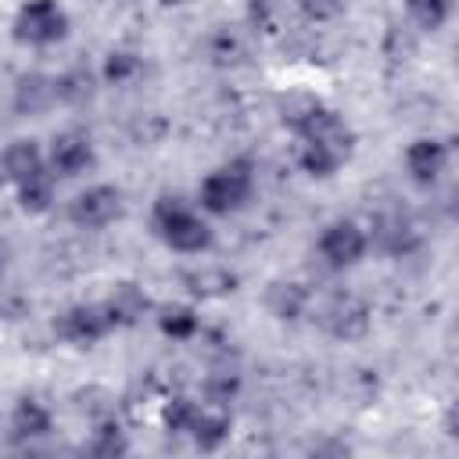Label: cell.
I'll use <instances>...</instances> for the list:
<instances>
[{
	"instance_id": "f1b7e54d",
	"label": "cell",
	"mask_w": 459,
	"mask_h": 459,
	"mask_svg": "<svg viewBox=\"0 0 459 459\" xmlns=\"http://www.w3.org/2000/svg\"><path fill=\"white\" fill-rule=\"evenodd\" d=\"M251 29L255 32L276 29V0H251Z\"/></svg>"
},
{
	"instance_id": "44dd1931",
	"label": "cell",
	"mask_w": 459,
	"mask_h": 459,
	"mask_svg": "<svg viewBox=\"0 0 459 459\" xmlns=\"http://www.w3.org/2000/svg\"><path fill=\"white\" fill-rule=\"evenodd\" d=\"M265 308H269L273 319L294 323V319H301L308 312V290L301 283H294V280H276L265 290Z\"/></svg>"
},
{
	"instance_id": "d4e9b609",
	"label": "cell",
	"mask_w": 459,
	"mask_h": 459,
	"mask_svg": "<svg viewBox=\"0 0 459 459\" xmlns=\"http://www.w3.org/2000/svg\"><path fill=\"white\" fill-rule=\"evenodd\" d=\"M405 18L416 32H441L452 18V0H405Z\"/></svg>"
},
{
	"instance_id": "7a4b0ae2",
	"label": "cell",
	"mask_w": 459,
	"mask_h": 459,
	"mask_svg": "<svg viewBox=\"0 0 459 459\" xmlns=\"http://www.w3.org/2000/svg\"><path fill=\"white\" fill-rule=\"evenodd\" d=\"M255 165L251 158H230L222 165H215L201 183H197V208L208 219H230L237 212H244L255 201Z\"/></svg>"
},
{
	"instance_id": "5b68a950",
	"label": "cell",
	"mask_w": 459,
	"mask_h": 459,
	"mask_svg": "<svg viewBox=\"0 0 459 459\" xmlns=\"http://www.w3.org/2000/svg\"><path fill=\"white\" fill-rule=\"evenodd\" d=\"M54 333L72 348H93L115 333V323H111L104 301H75V305L57 312Z\"/></svg>"
},
{
	"instance_id": "603a6c76",
	"label": "cell",
	"mask_w": 459,
	"mask_h": 459,
	"mask_svg": "<svg viewBox=\"0 0 459 459\" xmlns=\"http://www.w3.org/2000/svg\"><path fill=\"white\" fill-rule=\"evenodd\" d=\"M294 161H298V169H301L308 179H330V176H337V172L348 165V154H341V151H333V147H323V143L298 140Z\"/></svg>"
},
{
	"instance_id": "6da1fadb",
	"label": "cell",
	"mask_w": 459,
	"mask_h": 459,
	"mask_svg": "<svg viewBox=\"0 0 459 459\" xmlns=\"http://www.w3.org/2000/svg\"><path fill=\"white\" fill-rule=\"evenodd\" d=\"M151 233L176 255H204L215 244V230L204 212L179 194H158L151 204Z\"/></svg>"
},
{
	"instance_id": "ffe728a7",
	"label": "cell",
	"mask_w": 459,
	"mask_h": 459,
	"mask_svg": "<svg viewBox=\"0 0 459 459\" xmlns=\"http://www.w3.org/2000/svg\"><path fill=\"white\" fill-rule=\"evenodd\" d=\"M14 197H18V208L25 215H47L57 201V176L50 169L36 172V176L14 183Z\"/></svg>"
},
{
	"instance_id": "8992f818",
	"label": "cell",
	"mask_w": 459,
	"mask_h": 459,
	"mask_svg": "<svg viewBox=\"0 0 459 459\" xmlns=\"http://www.w3.org/2000/svg\"><path fill=\"white\" fill-rule=\"evenodd\" d=\"M448 158H452V147L448 140L441 136H416L405 143L402 151V169H405V179L416 186V190H434L445 172H448Z\"/></svg>"
},
{
	"instance_id": "8fae6325",
	"label": "cell",
	"mask_w": 459,
	"mask_h": 459,
	"mask_svg": "<svg viewBox=\"0 0 459 459\" xmlns=\"http://www.w3.org/2000/svg\"><path fill=\"white\" fill-rule=\"evenodd\" d=\"M323 326L330 337L337 341H355L369 330V305L355 294H337L326 308H323Z\"/></svg>"
},
{
	"instance_id": "e0dca14e",
	"label": "cell",
	"mask_w": 459,
	"mask_h": 459,
	"mask_svg": "<svg viewBox=\"0 0 459 459\" xmlns=\"http://www.w3.org/2000/svg\"><path fill=\"white\" fill-rule=\"evenodd\" d=\"M208 61L219 65V68H237L247 61V50H251V36L240 29V25H215L208 43Z\"/></svg>"
},
{
	"instance_id": "4316f807",
	"label": "cell",
	"mask_w": 459,
	"mask_h": 459,
	"mask_svg": "<svg viewBox=\"0 0 459 459\" xmlns=\"http://www.w3.org/2000/svg\"><path fill=\"white\" fill-rule=\"evenodd\" d=\"M194 412H197V398L169 394V398L161 402V412H158L161 430H169V434H176V437H186V430H190V423H194Z\"/></svg>"
},
{
	"instance_id": "52a82bcc",
	"label": "cell",
	"mask_w": 459,
	"mask_h": 459,
	"mask_svg": "<svg viewBox=\"0 0 459 459\" xmlns=\"http://www.w3.org/2000/svg\"><path fill=\"white\" fill-rule=\"evenodd\" d=\"M122 190L111 186V183H90L86 190H79L72 201H68V222L79 226V230H104L111 222L122 219Z\"/></svg>"
},
{
	"instance_id": "83f0119b",
	"label": "cell",
	"mask_w": 459,
	"mask_h": 459,
	"mask_svg": "<svg viewBox=\"0 0 459 459\" xmlns=\"http://www.w3.org/2000/svg\"><path fill=\"white\" fill-rule=\"evenodd\" d=\"M294 7L308 18V22H316V25H326V22H337V18H344V11H348V0H294Z\"/></svg>"
},
{
	"instance_id": "7c38bea8",
	"label": "cell",
	"mask_w": 459,
	"mask_h": 459,
	"mask_svg": "<svg viewBox=\"0 0 459 459\" xmlns=\"http://www.w3.org/2000/svg\"><path fill=\"white\" fill-rule=\"evenodd\" d=\"M233 434V412L230 405H212V402H197L194 423L186 430V437L194 441V448L201 452H219Z\"/></svg>"
},
{
	"instance_id": "1f68e13d",
	"label": "cell",
	"mask_w": 459,
	"mask_h": 459,
	"mask_svg": "<svg viewBox=\"0 0 459 459\" xmlns=\"http://www.w3.org/2000/svg\"><path fill=\"white\" fill-rule=\"evenodd\" d=\"M4 186H7V176H4V169H0V194H4Z\"/></svg>"
},
{
	"instance_id": "cb8c5ba5",
	"label": "cell",
	"mask_w": 459,
	"mask_h": 459,
	"mask_svg": "<svg viewBox=\"0 0 459 459\" xmlns=\"http://www.w3.org/2000/svg\"><path fill=\"white\" fill-rule=\"evenodd\" d=\"M237 273L222 269V265H201V269H190L183 273V287L190 298H226L237 290Z\"/></svg>"
},
{
	"instance_id": "7402d4cb",
	"label": "cell",
	"mask_w": 459,
	"mask_h": 459,
	"mask_svg": "<svg viewBox=\"0 0 459 459\" xmlns=\"http://www.w3.org/2000/svg\"><path fill=\"white\" fill-rule=\"evenodd\" d=\"M86 452L97 455V459H118V455L129 452V434H126V427L115 420V412H104V416L93 420Z\"/></svg>"
},
{
	"instance_id": "30bf717a",
	"label": "cell",
	"mask_w": 459,
	"mask_h": 459,
	"mask_svg": "<svg viewBox=\"0 0 459 459\" xmlns=\"http://www.w3.org/2000/svg\"><path fill=\"white\" fill-rule=\"evenodd\" d=\"M7 434L18 445H36V441L50 437L54 434V409L32 394L18 398L11 409V420H7Z\"/></svg>"
},
{
	"instance_id": "3957f363",
	"label": "cell",
	"mask_w": 459,
	"mask_h": 459,
	"mask_svg": "<svg viewBox=\"0 0 459 459\" xmlns=\"http://www.w3.org/2000/svg\"><path fill=\"white\" fill-rule=\"evenodd\" d=\"M72 32V14L65 11L61 0H22L11 18V39L18 47L47 50L65 43Z\"/></svg>"
},
{
	"instance_id": "9a60e30c",
	"label": "cell",
	"mask_w": 459,
	"mask_h": 459,
	"mask_svg": "<svg viewBox=\"0 0 459 459\" xmlns=\"http://www.w3.org/2000/svg\"><path fill=\"white\" fill-rule=\"evenodd\" d=\"M100 86H111V90H129L136 86L143 75H147V61L140 50H129V47H115L104 54L100 61Z\"/></svg>"
},
{
	"instance_id": "2e32d148",
	"label": "cell",
	"mask_w": 459,
	"mask_h": 459,
	"mask_svg": "<svg viewBox=\"0 0 459 459\" xmlns=\"http://www.w3.org/2000/svg\"><path fill=\"white\" fill-rule=\"evenodd\" d=\"M11 104L18 115H43L57 104V93H54V75H43V72H25L18 75L14 82V93H11Z\"/></svg>"
},
{
	"instance_id": "f546056e",
	"label": "cell",
	"mask_w": 459,
	"mask_h": 459,
	"mask_svg": "<svg viewBox=\"0 0 459 459\" xmlns=\"http://www.w3.org/2000/svg\"><path fill=\"white\" fill-rule=\"evenodd\" d=\"M7 265H11V247L0 240V280L7 276Z\"/></svg>"
},
{
	"instance_id": "9c48e42d",
	"label": "cell",
	"mask_w": 459,
	"mask_h": 459,
	"mask_svg": "<svg viewBox=\"0 0 459 459\" xmlns=\"http://www.w3.org/2000/svg\"><path fill=\"white\" fill-rule=\"evenodd\" d=\"M423 233L409 215H380L369 226V247L384 251L387 258H409L412 251H420Z\"/></svg>"
},
{
	"instance_id": "484cf974",
	"label": "cell",
	"mask_w": 459,
	"mask_h": 459,
	"mask_svg": "<svg viewBox=\"0 0 459 459\" xmlns=\"http://www.w3.org/2000/svg\"><path fill=\"white\" fill-rule=\"evenodd\" d=\"M240 394V373L230 369V366H215L212 373H204L201 380V402H212V405H233Z\"/></svg>"
},
{
	"instance_id": "4fadbf2b",
	"label": "cell",
	"mask_w": 459,
	"mask_h": 459,
	"mask_svg": "<svg viewBox=\"0 0 459 459\" xmlns=\"http://www.w3.org/2000/svg\"><path fill=\"white\" fill-rule=\"evenodd\" d=\"M154 326L165 341L172 344H190L204 333V323H201V312L197 305L190 301H169V305H158L154 308Z\"/></svg>"
},
{
	"instance_id": "277c9868",
	"label": "cell",
	"mask_w": 459,
	"mask_h": 459,
	"mask_svg": "<svg viewBox=\"0 0 459 459\" xmlns=\"http://www.w3.org/2000/svg\"><path fill=\"white\" fill-rule=\"evenodd\" d=\"M316 255L330 273H348L369 255V230L355 219H330L316 237Z\"/></svg>"
},
{
	"instance_id": "5bb4252c",
	"label": "cell",
	"mask_w": 459,
	"mask_h": 459,
	"mask_svg": "<svg viewBox=\"0 0 459 459\" xmlns=\"http://www.w3.org/2000/svg\"><path fill=\"white\" fill-rule=\"evenodd\" d=\"M100 301H104V308H108L115 330L136 326V323L151 312V298H147V290H143L140 283H129V280L115 283V287L108 290V298H100Z\"/></svg>"
},
{
	"instance_id": "ac0fdd59",
	"label": "cell",
	"mask_w": 459,
	"mask_h": 459,
	"mask_svg": "<svg viewBox=\"0 0 459 459\" xmlns=\"http://www.w3.org/2000/svg\"><path fill=\"white\" fill-rule=\"evenodd\" d=\"M0 169H4L7 183H22V179H29V176L47 169V151L36 140H29V136L11 140L4 147V154H0Z\"/></svg>"
},
{
	"instance_id": "ba28073f",
	"label": "cell",
	"mask_w": 459,
	"mask_h": 459,
	"mask_svg": "<svg viewBox=\"0 0 459 459\" xmlns=\"http://www.w3.org/2000/svg\"><path fill=\"white\" fill-rule=\"evenodd\" d=\"M97 165V143L86 129H61L47 147V169L57 179H79Z\"/></svg>"
},
{
	"instance_id": "4dcf8cb0",
	"label": "cell",
	"mask_w": 459,
	"mask_h": 459,
	"mask_svg": "<svg viewBox=\"0 0 459 459\" xmlns=\"http://www.w3.org/2000/svg\"><path fill=\"white\" fill-rule=\"evenodd\" d=\"M158 4H161V7H183L186 0H158Z\"/></svg>"
},
{
	"instance_id": "d6986e66",
	"label": "cell",
	"mask_w": 459,
	"mask_h": 459,
	"mask_svg": "<svg viewBox=\"0 0 459 459\" xmlns=\"http://www.w3.org/2000/svg\"><path fill=\"white\" fill-rule=\"evenodd\" d=\"M97 86H100V75L86 65H72L61 75H54V93H57V104H65V108L90 104L97 97Z\"/></svg>"
}]
</instances>
